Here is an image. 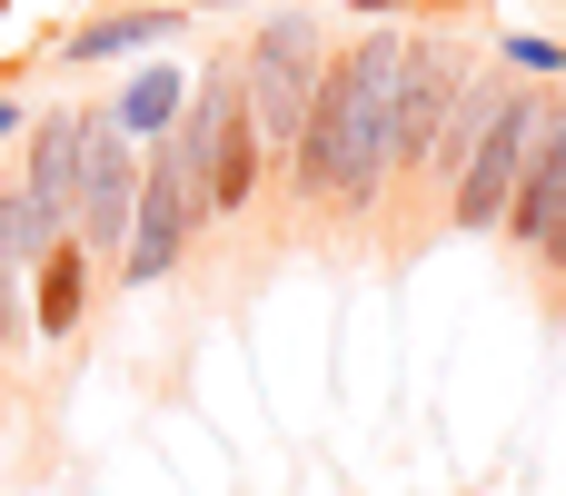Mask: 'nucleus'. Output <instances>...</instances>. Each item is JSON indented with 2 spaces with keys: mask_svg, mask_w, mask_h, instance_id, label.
<instances>
[{
  "mask_svg": "<svg viewBox=\"0 0 566 496\" xmlns=\"http://www.w3.org/2000/svg\"><path fill=\"white\" fill-rule=\"evenodd\" d=\"M398 50L408 30H358L328 50V80L298 119V149H289V199L328 229H368L388 199H398V149H388V119H398Z\"/></svg>",
  "mask_w": 566,
  "mask_h": 496,
  "instance_id": "obj_1",
  "label": "nucleus"
},
{
  "mask_svg": "<svg viewBox=\"0 0 566 496\" xmlns=\"http://www.w3.org/2000/svg\"><path fill=\"white\" fill-rule=\"evenodd\" d=\"M179 149H189V169H199V209H209V229H219V219H249L259 189L279 179L269 149H259V119H249V89H239V60H229V50H209V60L189 70Z\"/></svg>",
  "mask_w": 566,
  "mask_h": 496,
  "instance_id": "obj_2",
  "label": "nucleus"
},
{
  "mask_svg": "<svg viewBox=\"0 0 566 496\" xmlns=\"http://www.w3.org/2000/svg\"><path fill=\"white\" fill-rule=\"evenodd\" d=\"M229 60H239V89H249V119H259L269 169H289L298 119H308V99H318V80H328V20H318L308 0L259 10V20H249V40H239Z\"/></svg>",
  "mask_w": 566,
  "mask_h": 496,
  "instance_id": "obj_3",
  "label": "nucleus"
},
{
  "mask_svg": "<svg viewBox=\"0 0 566 496\" xmlns=\"http://www.w3.org/2000/svg\"><path fill=\"white\" fill-rule=\"evenodd\" d=\"M537 109H547V89L488 60V119H478V139H468V159H458V179H448V209H438L448 239H497V219H507V199H517V179H527Z\"/></svg>",
  "mask_w": 566,
  "mask_h": 496,
  "instance_id": "obj_4",
  "label": "nucleus"
},
{
  "mask_svg": "<svg viewBox=\"0 0 566 496\" xmlns=\"http://www.w3.org/2000/svg\"><path fill=\"white\" fill-rule=\"evenodd\" d=\"M199 229H209L199 169H189V149H179V129H169L159 149H139V209H129V249H119L109 278H119V288H169V278L189 268Z\"/></svg>",
  "mask_w": 566,
  "mask_h": 496,
  "instance_id": "obj_5",
  "label": "nucleus"
},
{
  "mask_svg": "<svg viewBox=\"0 0 566 496\" xmlns=\"http://www.w3.org/2000/svg\"><path fill=\"white\" fill-rule=\"evenodd\" d=\"M497 239H507L547 288H557V308H566V89H547V109H537L527 179H517V199H507Z\"/></svg>",
  "mask_w": 566,
  "mask_h": 496,
  "instance_id": "obj_6",
  "label": "nucleus"
},
{
  "mask_svg": "<svg viewBox=\"0 0 566 496\" xmlns=\"http://www.w3.org/2000/svg\"><path fill=\"white\" fill-rule=\"evenodd\" d=\"M189 0H99V10H80L60 40H50V60L60 70H109V60H159V50H179L189 40Z\"/></svg>",
  "mask_w": 566,
  "mask_h": 496,
  "instance_id": "obj_7",
  "label": "nucleus"
},
{
  "mask_svg": "<svg viewBox=\"0 0 566 496\" xmlns=\"http://www.w3.org/2000/svg\"><path fill=\"white\" fill-rule=\"evenodd\" d=\"M90 139H99V109H40L30 139H20V199L40 219H80V169H90Z\"/></svg>",
  "mask_w": 566,
  "mask_h": 496,
  "instance_id": "obj_8",
  "label": "nucleus"
},
{
  "mask_svg": "<svg viewBox=\"0 0 566 496\" xmlns=\"http://www.w3.org/2000/svg\"><path fill=\"white\" fill-rule=\"evenodd\" d=\"M129 209H139V149L109 139V119H99L90 169H80V219H70V239H80L90 268H119V249H129Z\"/></svg>",
  "mask_w": 566,
  "mask_h": 496,
  "instance_id": "obj_9",
  "label": "nucleus"
},
{
  "mask_svg": "<svg viewBox=\"0 0 566 496\" xmlns=\"http://www.w3.org/2000/svg\"><path fill=\"white\" fill-rule=\"evenodd\" d=\"M179 109H189V60H179V50H159V60H129V80L99 99L109 139H129V149H159V139L179 129Z\"/></svg>",
  "mask_w": 566,
  "mask_h": 496,
  "instance_id": "obj_10",
  "label": "nucleus"
},
{
  "mask_svg": "<svg viewBox=\"0 0 566 496\" xmlns=\"http://www.w3.org/2000/svg\"><path fill=\"white\" fill-rule=\"evenodd\" d=\"M30 288H40V298H30V338H40V348H70V338L90 328V288H99V268H90L80 239H70L60 258L30 268Z\"/></svg>",
  "mask_w": 566,
  "mask_h": 496,
  "instance_id": "obj_11",
  "label": "nucleus"
},
{
  "mask_svg": "<svg viewBox=\"0 0 566 496\" xmlns=\"http://www.w3.org/2000/svg\"><path fill=\"white\" fill-rule=\"evenodd\" d=\"M497 70H517V80H547V70H566V40H547V30H507Z\"/></svg>",
  "mask_w": 566,
  "mask_h": 496,
  "instance_id": "obj_12",
  "label": "nucleus"
},
{
  "mask_svg": "<svg viewBox=\"0 0 566 496\" xmlns=\"http://www.w3.org/2000/svg\"><path fill=\"white\" fill-rule=\"evenodd\" d=\"M348 20H368V30H408L418 10H458V0H338Z\"/></svg>",
  "mask_w": 566,
  "mask_h": 496,
  "instance_id": "obj_13",
  "label": "nucleus"
},
{
  "mask_svg": "<svg viewBox=\"0 0 566 496\" xmlns=\"http://www.w3.org/2000/svg\"><path fill=\"white\" fill-rule=\"evenodd\" d=\"M10 139H30V109H20V89H0V149Z\"/></svg>",
  "mask_w": 566,
  "mask_h": 496,
  "instance_id": "obj_14",
  "label": "nucleus"
},
{
  "mask_svg": "<svg viewBox=\"0 0 566 496\" xmlns=\"http://www.w3.org/2000/svg\"><path fill=\"white\" fill-rule=\"evenodd\" d=\"M189 10H289V0H189Z\"/></svg>",
  "mask_w": 566,
  "mask_h": 496,
  "instance_id": "obj_15",
  "label": "nucleus"
},
{
  "mask_svg": "<svg viewBox=\"0 0 566 496\" xmlns=\"http://www.w3.org/2000/svg\"><path fill=\"white\" fill-rule=\"evenodd\" d=\"M10 10H20V0H0V30H10Z\"/></svg>",
  "mask_w": 566,
  "mask_h": 496,
  "instance_id": "obj_16",
  "label": "nucleus"
}]
</instances>
